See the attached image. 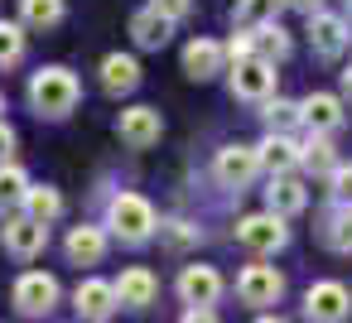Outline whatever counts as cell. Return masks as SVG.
Returning a JSON list of instances; mask_svg holds the SVG:
<instances>
[{"label": "cell", "mask_w": 352, "mask_h": 323, "mask_svg": "<svg viewBox=\"0 0 352 323\" xmlns=\"http://www.w3.org/2000/svg\"><path fill=\"white\" fill-rule=\"evenodd\" d=\"M44 246H49V222H39V217H10V222H6V251H10V256L30 260V256H39Z\"/></svg>", "instance_id": "cell-10"}, {"label": "cell", "mask_w": 352, "mask_h": 323, "mask_svg": "<svg viewBox=\"0 0 352 323\" xmlns=\"http://www.w3.org/2000/svg\"><path fill=\"white\" fill-rule=\"evenodd\" d=\"M107 227L121 241H150L155 236V208L140 193H116L111 208H107Z\"/></svg>", "instance_id": "cell-2"}, {"label": "cell", "mask_w": 352, "mask_h": 323, "mask_svg": "<svg viewBox=\"0 0 352 323\" xmlns=\"http://www.w3.org/2000/svg\"><path fill=\"white\" fill-rule=\"evenodd\" d=\"M285 236H289V232H285V222H280V212H275V208L236 222V241H241L246 251H261V256H265V251H280V246H285Z\"/></svg>", "instance_id": "cell-5"}, {"label": "cell", "mask_w": 352, "mask_h": 323, "mask_svg": "<svg viewBox=\"0 0 352 323\" xmlns=\"http://www.w3.org/2000/svg\"><path fill=\"white\" fill-rule=\"evenodd\" d=\"M304 159V150L289 140V135H280V131H270L265 140H261V164L270 169V174H289L294 164Z\"/></svg>", "instance_id": "cell-18"}, {"label": "cell", "mask_w": 352, "mask_h": 323, "mask_svg": "<svg viewBox=\"0 0 352 323\" xmlns=\"http://www.w3.org/2000/svg\"><path fill=\"white\" fill-rule=\"evenodd\" d=\"M304 313H309V318H323V323H338V318L352 313V294H347L338 280H318V285H309V294H304Z\"/></svg>", "instance_id": "cell-7"}, {"label": "cell", "mask_w": 352, "mask_h": 323, "mask_svg": "<svg viewBox=\"0 0 352 323\" xmlns=\"http://www.w3.org/2000/svg\"><path fill=\"white\" fill-rule=\"evenodd\" d=\"M256 169H261V150H251V145H227V150H217V179H222L227 188H246V183L256 179Z\"/></svg>", "instance_id": "cell-9"}, {"label": "cell", "mask_w": 352, "mask_h": 323, "mask_svg": "<svg viewBox=\"0 0 352 323\" xmlns=\"http://www.w3.org/2000/svg\"><path fill=\"white\" fill-rule=\"evenodd\" d=\"M251 34H256V54H261V58H270V63H280V58L289 54V34H285L275 20H270V25H261V30H251Z\"/></svg>", "instance_id": "cell-24"}, {"label": "cell", "mask_w": 352, "mask_h": 323, "mask_svg": "<svg viewBox=\"0 0 352 323\" xmlns=\"http://www.w3.org/2000/svg\"><path fill=\"white\" fill-rule=\"evenodd\" d=\"M179 294H184V304H212V299L222 294V275H217L212 265H184Z\"/></svg>", "instance_id": "cell-13"}, {"label": "cell", "mask_w": 352, "mask_h": 323, "mask_svg": "<svg viewBox=\"0 0 352 323\" xmlns=\"http://www.w3.org/2000/svg\"><path fill=\"white\" fill-rule=\"evenodd\" d=\"M25 193H30L25 169H15V164H0V212H6V208H20V203H25Z\"/></svg>", "instance_id": "cell-23"}, {"label": "cell", "mask_w": 352, "mask_h": 323, "mask_svg": "<svg viewBox=\"0 0 352 323\" xmlns=\"http://www.w3.org/2000/svg\"><path fill=\"white\" fill-rule=\"evenodd\" d=\"M116 135H121L131 150H150V145L164 135V121H160V111H155V107H131V111H121Z\"/></svg>", "instance_id": "cell-8"}, {"label": "cell", "mask_w": 352, "mask_h": 323, "mask_svg": "<svg viewBox=\"0 0 352 323\" xmlns=\"http://www.w3.org/2000/svg\"><path fill=\"white\" fill-rule=\"evenodd\" d=\"M15 309L20 313H30V318H39V313H49L54 304H58V280L54 275H44V270H25L20 280H15Z\"/></svg>", "instance_id": "cell-3"}, {"label": "cell", "mask_w": 352, "mask_h": 323, "mask_svg": "<svg viewBox=\"0 0 352 323\" xmlns=\"http://www.w3.org/2000/svg\"><path fill=\"white\" fill-rule=\"evenodd\" d=\"M275 92V63L270 58H241L236 63V73H232V97H241V102H265Z\"/></svg>", "instance_id": "cell-4"}, {"label": "cell", "mask_w": 352, "mask_h": 323, "mask_svg": "<svg viewBox=\"0 0 352 323\" xmlns=\"http://www.w3.org/2000/svg\"><path fill=\"white\" fill-rule=\"evenodd\" d=\"M222 58H227L222 44H212V39H193V44L184 49V73H188L193 82H208V78L222 73Z\"/></svg>", "instance_id": "cell-12"}, {"label": "cell", "mask_w": 352, "mask_h": 323, "mask_svg": "<svg viewBox=\"0 0 352 323\" xmlns=\"http://www.w3.org/2000/svg\"><path fill=\"white\" fill-rule=\"evenodd\" d=\"M285 5H294V10H304V15H314V10L323 5V0H285Z\"/></svg>", "instance_id": "cell-35"}, {"label": "cell", "mask_w": 352, "mask_h": 323, "mask_svg": "<svg viewBox=\"0 0 352 323\" xmlns=\"http://www.w3.org/2000/svg\"><path fill=\"white\" fill-rule=\"evenodd\" d=\"M102 256H107V232L102 227H87L82 222V227L68 232V260L73 265H97Z\"/></svg>", "instance_id": "cell-16"}, {"label": "cell", "mask_w": 352, "mask_h": 323, "mask_svg": "<svg viewBox=\"0 0 352 323\" xmlns=\"http://www.w3.org/2000/svg\"><path fill=\"white\" fill-rule=\"evenodd\" d=\"M299 111H304V121H309L314 131H338V126H342V102H338V97H328V92L304 97V102H299Z\"/></svg>", "instance_id": "cell-20"}, {"label": "cell", "mask_w": 352, "mask_h": 323, "mask_svg": "<svg viewBox=\"0 0 352 323\" xmlns=\"http://www.w3.org/2000/svg\"><path fill=\"white\" fill-rule=\"evenodd\" d=\"M261 116H265V126H270V131H285L289 121H304V111H299L294 102H280V97H275V102H265V111H261Z\"/></svg>", "instance_id": "cell-29"}, {"label": "cell", "mask_w": 352, "mask_h": 323, "mask_svg": "<svg viewBox=\"0 0 352 323\" xmlns=\"http://www.w3.org/2000/svg\"><path fill=\"white\" fill-rule=\"evenodd\" d=\"M347 25L338 20V15H323V10H314L309 15V44H314V54L318 58H338L342 49H347Z\"/></svg>", "instance_id": "cell-11"}, {"label": "cell", "mask_w": 352, "mask_h": 323, "mask_svg": "<svg viewBox=\"0 0 352 323\" xmlns=\"http://www.w3.org/2000/svg\"><path fill=\"white\" fill-rule=\"evenodd\" d=\"M333 198L338 203H352V164H338L333 169Z\"/></svg>", "instance_id": "cell-31"}, {"label": "cell", "mask_w": 352, "mask_h": 323, "mask_svg": "<svg viewBox=\"0 0 352 323\" xmlns=\"http://www.w3.org/2000/svg\"><path fill=\"white\" fill-rule=\"evenodd\" d=\"M25 212L39 217V222H54V217L63 212V198H58L54 188H30V193H25Z\"/></svg>", "instance_id": "cell-26"}, {"label": "cell", "mask_w": 352, "mask_h": 323, "mask_svg": "<svg viewBox=\"0 0 352 323\" xmlns=\"http://www.w3.org/2000/svg\"><path fill=\"white\" fill-rule=\"evenodd\" d=\"M150 5H155V10H164V15H174V20H179V15H188V5H193V0H150Z\"/></svg>", "instance_id": "cell-32"}, {"label": "cell", "mask_w": 352, "mask_h": 323, "mask_svg": "<svg viewBox=\"0 0 352 323\" xmlns=\"http://www.w3.org/2000/svg\"><path fill=\"white\" fill-rule=\"evenodd\" d=\"M20 10H25V25L54 30V25L63 20V0H20Z\"/></svg>", "instance_id": "cell-25"}, {"label": "cell", "mask_w": 352, "mask_h": 323, "mask_svg": "<svg viewBox=\"0 0 352 323\" xmlns=\"http://www.w3.org/2000/svg\"><path fill=\"white\" fill-rule=\"evenodd\" d=\"M193 236H198V232H193L188 222H169V241H174V246H184V241H193Z\"/></svg>", "instance_id": "cell-33"}, {"label": "cell", "mask_w": 352, "mask_h": 323, "mask_svg": "<svg viewBox=\"0 0 352 323\" xmlns=\"http://www.w3.org/2000/svg\"><path fill=\"white\" fill-rule=\"evenodd\" d=\"M304 164H309V169H318V174H323V169H338V164H333V145L323 140V131L304 145Z\"/></svg>", "instance_id": "cell-30"}, {"label": "cell", "mask_w": 352, "mask_h": 323, "mask_svg": "<svg viewBox=\"0 0 352 323\" xmlns=\"http://www.w3.org/2000/svg\"><path fill=\"white\" fill-rule=\"evenodd\" d=\"M20 58H25V34H20V25L0 20V68H10V63H20Z\"/></svg>", "instance_id": "cell-27"}, {"label": "cell", "mask_w": 352, "mask_h": 323, "mask_svg": "<svg viewBox=\"0 0 352 323\" xmlns=\"http://www.w3.org/2000/svg\"><path fill=\"white\" fill-rule=\"evenodd\" d=\"M10 150H15V131H10L6 121H0V164L10 159Z\"/></svg>", "instance_id": "cell-34"}, {"label": "cell", "mask_w": 352, "mask_h": 323, "mask_svg": "<svg viewBox=\"0 0 352 323\" xmlns=\"http://www.w3.org/2000/svg\"><path fill=\"white\" fill-rule=\"evenodd\" d=\"M347 10H352V0H347Z\"/></svg>", "instance_id": "cell-37"}, {"label": "cell", "mask_w": 352, "mask_h": 323, "mask_svg": "<svg viewBox=\"0 0 352 323\" xmlns=\"http://www.w3.org/2000/svg\"><path fill=\"white\" fill-rule=\"evenodd\" d=\"M169 30H174V15H164V10H140V15H131V34H135V44L140 49H164L169 44Z\"/></svg>", "instance_id": "cell-15"}, {"label": "cell", "mask_w": 352, "mask_h": 323, "mask_svg": "<svg viewBox=\"0 0 352 323\" xmlns=\"http://www.w3.org/2000/svg\"><path fill=\"white\" fill-rule=\"evenodd\" d=\"M342 97H347V102H352V68H347V73H342Z\"/></svg>", "instance_id": "cell-36"}, {"label": "cell", "mask_w": 352, "mask_h": 323, "mask_svg": "<svg viewBox=\"0 0 352 323\" xmlns=\"http://www.w3.org/2000/svg\"><path fill=\"white\" fill-rule=\"evenodd\" d=\"M140 82V63L131 58V54H111L107 63H102V87L111 92V97H121V92H131Z\"/></svg>", "instance_id": "cell-19"}, {"label": "cell", "mask_w": 352, "mask_h": 323, "mask_svg": "<svg viewBox=\"0 0 352 323\" xmlns=\"http://www.w3.org/2000/svg\"><path fill=\"white\" fill-rule=\"evenodd\" d=\"M236 294H241V304L265 309V304H275V299L285 294V280H280L275 265H246V270L236 275Z\"/></svg>", "instance_id": "cell-6"}, {"label": "cell", "mask_w": 352, "mask_h": 323, "mask_svg": "<svg viewBox=\"0 0 352 323\" xmlns=\"http://www.w3.org/2000/svg\"><path fill=\"white\" fill-rule=\"evenodd\" d=\"M73 304H78L82 318H111V309L121 304V294H116V285H107V280H82L78 294H73Z\"/></svg>", "instance_id": "cell-14"}, {"label": "cell", "mask_w": 352, "mask_h": 323, "mask_svg": "<svg viewBox=\"0 0 352 323\" xmlns=\"http://www.w3.org/2000/svg\"><path fill=\"white\" fill-rule=\"evenodd\" d=\"M328 246L342 251V256H352V203H342V212L333 217V227H328Z\"/></svg>", "instance_id": "cell-28"}, {"label": "cell", "mask_w": 352, "mask_h": 323, "mask_svg": "<svg viewBox=\"0 0 352 323\" xmlns=\"http://www.w3.org/2000/svg\"><path fill=\"white\" fill-rule=\"evenodd\" d=\"M265 203L280 212V217H289V212H304V203H309V193H304V183L299 179H289V174H280L270 188H265Z\"/></svg>", "instance_id": "cell-21"}, {"label": "cell", "mask_w": 352, "mask_h": 323, "mask_svg": "<svg viewBox=\"0 0 352 323\" xmlns=\"http://www.w3.org/2000/svg\"><path fill=\"white\" fill-rule=\"evenodd\" d=\"M78 97H82V87H78V78H73L68 68H44V73H34V82H30V107H34L39 116H49V121H63V116L78 107Z\"/></svg>", "instance_id": "cell-1"}, {"label": "cell", "mask_w": 352, "mask_h": 323, "mask_svg": "<svg viewBox=\"0 0 352 323\" xmlns=\"http://www.w3.org/2000/svg\"><path fill=\"white\" fill-rule=\"evenodd\" d=\"M116 294H121V304H126V309H145V304H155L160 280H155L145 265H135V270H126V275L116 280Z\"/></svg>", "instance_id": "cell-17"}, {"label": "cell", "mask_w": 352, "mask_h": 323, "mask_svg": "<svg viewBox=\"0 0 352 323\" xmlns=\"http://www.w3.org/2000/svg\"><path fill=\"white\" fill-rule=\"evenodd\" d=\"M285 0H236V30H261L275 20V10Z\"/></svg>", "instance_id": "cell-22"}]
</instances>
